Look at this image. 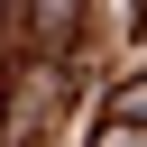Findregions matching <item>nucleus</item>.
Returning <instances> with one entry per match:
<instances>
[{"mask_svg":"<svg viewBox=\"0 0 147 147\" xmlns=\"http://www.w3.org/2000/svg\"><path fill=\"white\" fill-rule=\"evenodd\" d=\"M74 18H83V0H37V9H28V37H37L46 55H55V46L74 37Z\"/></svg>","mask_w":147,"mask_h":147,"instance_id":"1","label":"nucleus"},{"mask_svg":"<svg viewBox=\"0 0 147 147\" xmlns=\"http://www.w3.org/2000/svg\"><path fill=\"white\" fill-rule=\"evenodd\" d=\"M92 147H147V129H138V119L119 110V119H101V138H92Z\"/></svg>","mask_w":147,"mask_h":147,"instance_id":"2","label":"nucleus"},{"mask_svg":"<svg viewBox=\"0 0 147 147\" xmlns=\"http://www.w3.org/2000/svg\"><path fill=\"white\" fill-rule=\"evenodd\" d=\"M138 37H147V9H138Z\"/></svg>","mask_w":147,"mask_h":147,"instance_id":"3","label":"nucleus"}]
</instances>
